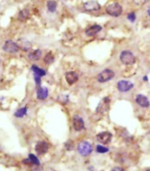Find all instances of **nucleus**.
Masks as SVG:
<instances>
[{"label":"nucleus","instance_id":"nucleus-3","mask_svg":"<svg viewBox=\"0 0 150 171\" xmlns=\"http://www.w3.org/2000/svg\"><path fill=\"white\" fill-rule=\"evenodd\" d=\"M119 60L124 65H126V66L133 65L136 62V58L133 55V53L130 51H123L120 53Z\"/></svg>","mask_w":150,"mask_h":171},{"label":"nucleus","instance_id":"nucleus-5","mask_svg":"<svg viewBox=\"0 0 150 171\" xmlns=\"http://www.w3.org/2000/svg\"><path fill=\"white\" fill-rule=\"evenodd\" d=\"M83 9L86 12H97L101 10V5L99 4L97 1L94 0H90L86 3H84L83 5Z\"/></svg>","mask_w":150,"mask_h":171},{"label":"nucleus","instance_id":"nucleus-32","mask_svg":"<svg viewBox=\"0 0 150 171\" xmlns=\"http://www.w3.org/2000/svg\"><path fill=\"white\" fill-rule=\"evenodd\" d=\"M145 171H150V168H148V169H146Z\"/></svg>","mask_w":150,"mask_h":171},{"label":"nucleus","instance_id":"nucleus-7","mask_svg":"<svg viewBox=\"0 0 150 171\" xmlns=\"http://www.w3.org/2000/svg\"><path fill=\"white\" fill-rule=\"evenodd\" d=\"M117 88L120 92H127L133 88V83L126 80H121L117 83Z\"/></svg>","mask_w":150,"mask_h":171},{"label":"nucleus","instance_id":"nucleus-30","mask_svg":"<svg viewBox=\"0 0 150 171\" xmlns=\"http://www.w3.org/2000/svg\"><path fill=\"white\" fill-rule=\"evenodd\" d=\"M147 13H148V15L150 17V5L148 6V10H147Z\"/></svg>","mask_w":150,"mask_h":171},{"label":"nucleus","instance_id":"nucleus-31","mask_svg":"<svg viewBox=\"0 0 150 171\" xmlns=\"http://www.w3.org/2000/svg\"><path fill=\"white\" fill-rule=\"evenodd\" d=\"M143 80L147 82V81H148V76H147V75H145V76H144V78H143Z\"/></svg>","mask_w":150,"mask_h":171},{"label":"nucleus","instance_id":"nucleus-26","mask_svg":"<svg viewBox=\"0 0 150 171\" xmlns=\"http://www.w3.org/2000/svg\"><path fill=\"white\" fill-rule=\"evenodd\" d=\"M148 1L149 0H133V3L138 6H141V5H145L146 3H148Z\"/></svg>","mask_w":150,"mask_h":171},{"label":"nucleus","instance_id":"nucleus-24","mask_svg":"<svg viewBox=\"0 0 150 171\" xmlns=\"http://www.w3.org/2000/svg\"><path fill=\"white\" fill-rule=\"evenodd\" d=\"M109 151V148L106 147V146H104V145H96V152H97L98 153H108Z\"/></svg>","mask_w":150,"mask_h":171},{"label":"nucleus","instance_id":"nucleus-21","mask_svg":"<svg viewBox=\"0 0 150 171\" xmlns=\"http://www.w3.org/2000/svg\"><path fill=\"white\" fill-rule=\"evenodd\" d=\"M27 107H22V108H20L19 110L16 111L14 116L17 117V118H22L25 115H27Z\"/></svg>","mask_w":150,"mask_h":171},{"label":"nucleus","instance_id":"nucleus-33","mask_svg":"<svg viewBox=\"0 0 150 171\" xmlns=\"http://www.w3.org/2000/svg\"><path fill=\"white\" fill-rule=\"evenodd\" d=\"M1 100H2V99H0V104H1Z\"/></svg>","mask_w":150,"mask_h":171},{"label":"nucleus","instance_id":"nucleus-23","mask_svg":"<svg viewBox=\"0 0 150 171\" xmlns=\"http://www.w3.org/2000/svg\"><path fill=\"white\" fill-rule=\"evenodd\" d=\"M28 159H29V161H31V163L33 165H36V166H39L40 165V161L38 160V158H37L36 156L35 155V154H33V153H29V155H28Z\"/></svg>","mask_w":150,"mask_h":171},{"label":"nucleus","instance_id":"nucleus-4","mask_svg":"<svg viewBox=\"0 0 150 171\" xmlns=\"http://www.w3.org/2000/svg\"><path fill=\"white\" fill-rule=\"evenodd\" d=\"M114 76H115V73L113 70H111L109 68H106L101 73H99L97 75V81L101 83H106V82L110 81L112 78H114Z\"/></svg>","mask_w":150,"mask_h":171},{"label":"nucleus","instance_id":"nucleus-27","mask_svg":"<svg viewBox=\"0 0 150 171\" xmlns=\"http://www.w3.org/2000/svg\"><path fill=\"white\" fill-rule=\"evenodd\" d=\"M65 149L67 151H71L73 149V142L72 140H69L67 141L65 144Z\"/></svg>","mask_w":150,"mask_h":171},{"label":"nucleus","instance_id":"nucleus-9","mask_svg":"<svg viewBox=\"0 0 150 171\" xmlns=\"http://www.w3.org/2000/svg\"><path fill=\"white\" fill-rule=\"evenodd\" d=\"M111 138H112V134L109 133V131H104L96 135L97 141L103 145H108L111 141Z\"/></svg>","mask_w":150,"mask_h":171},{"label":"nucleus","instance_id":"nucleus-1","mask_svg":"<svg viewBox=\"0 0 150 171\" xmlns=\"http://www.w3.org/2000/svg\"><path fill=\"white\" fill-rule=\"evenodd\" d=\"M106 13L112 17H119L123 13V7L119 3H111L105 8Z\"/></svg>","mask_w":150,"mask_h":171},{"label":"nucleus","instance_id":"nucleus-12","mask_svg":"<svg viewBox=\"0 0 150 171\" xmlns=\"http://www.w3.org/2000/svg\"><path fill=\"white\" fill-rule=\"evenodd\" d=\"M73 127L76 131H81L85 128V123L81 117L74 116L73 119Z\"/></svg>","mask_w":150,"mask_h":171},{"label":"nucleus","instance_id":"nucleus-15","mask_svg":"<svg viewBox=\"0 0 150 171\" xmlns=\"http://www.w3.org/2000/svg\"><path fill=\"white\" fill-rule=\"evenodd\" d=\"M103 29V27L100 26V25H93V26H90L86 29V35L88 36H95L96 34H98L99 32Z\"/></svg>","mask_w":150,"mask_h":171},{"label":"nucleus","instance_id":"nucleus-13","mask_svg":"<svg viewBox=\"0 0 150 171\" xmlns=\"http://www.w3.org/2000/svg\"><path fill=\"white\" fill-rule=\"evenodd\" d=\"M18 45L20 47V49L22 50L23 52H28L30 51L32 48V44L28 40H27L25 38H21L18 40Z\"/></svg>","mask_w":150,"mask_h":171},{"label":"nucleus","instance_id":"nucleus-25","mask_svg":"<svg viewBox=\"0 0 150 171\" xmlns=\"http://www.w3.org/2000/svg\"><path fill=\"white\" fill-rule=\"evenodd\" d=\"M127 20L131 21V22H134L136 21V13L134 12H132V13L127 14Z\"/></svg>","mask_w":150,"mask_h":171},{"label":"nucleus","instance_id":"nucleus-10","mask_svg":"<svg viewBox=\"0 0 150 171\" xmlns=\"http://www.w3.org/2000/svg\"><path fill=\"white\" fill-rule=\"evenodd\" d=\"M36 152L37 153V154L39 155H42L45 154L47 152L49 151V144L45 142V141H38L37 144L36 145Z\"/></svg>","mask_w":150,"mask_h":171},{"label":"nucleus","instance_id":"nucleus-17","mask_svg":"<svg viewBox=\"0 0 150 171\" xmlns=\"http://www.w3.org/2000/svg\"><path fill=\"white\" fill-rule=\"evenodd\" d=\"M41 57V50H35L32 52L28 53V59L31 60H38Z\"/></svg>","mask_w":150,"mask_h":171},{"label":"nucleus","instance_id":"nucleus-28","mask_svg":"<svg viewBox=\"0 0 150 171\" xmlns=\"http://www.w3.org/2000/svg\"><path fill=\"white\" fill-rule=\"evenodd\" d=\"M34 79H35V82H36V84L37 86H40V84H41V77L36 75H35Z\"/></svg>","mask_w":150,"mask_h":171},{"label":"nucleus","instance_id":"nucleus-6","mask_svg":"<svg viewBox=\"0 0 150 171\" xmlns=\"http://www.w3.org/2000/svg\"><path fill=\"white\" fill-rule=\"evenodd\" d=\"M3 50L6 52L9 53H16L19 52L20 47L18 45V44H16L12 40H7L5 42V44L3 45Z\"/></svg>","mask_w":150,"mask_h":171},{"label":"nucleus","instance_id":"nucleus-2","mask_svg":"<svg viewBox=\"0 0 150 171\" xmlns=\"http://www.w3.org/2000/svg\"><path fill=\"white\" fill-rule=\"evenodd\" d=\"M78 153L83 157H87L90 155L93 152V146L88 141H81L79 143L77 147Z\"/></svg>","mask_w":150,"mask_h":171},{"label":"nucleus","instance_id":"nucleus-20","mask_svg":"<svg viewBox=\"0 0 150 171\" xmlns=\"http://www.w3.org/2000/svg\"><path fill=\"white\" fill-rule=\"evenodd\" d=\"M57 4L55 0H49V1L47 2V8H48L49 12H51V13L56 12V10H57Z\"/></svg>","mask_w":150,"mask_h":171},{"label":"nucleus","instance_id":"nucleus-18","mask_svg":"<svg viewBox=\"0 0 150 171\" xmlns=\"http://www.w3.org/2000/svg\"><path fill=\"white\" fill-rule=\"evenodd\" d=\"M29 16H30V12H29V10L28 9H23V10H21L19 13L18 18H19L20 21H25L29 18Z\"/></svg>","mask_w":150,"mask_h":171},{"label":"nucleus","instance_id":"nucleus-16","mask_svg":"<svg viewBox=\"0 0 150 171\" xmlns=\"http://www.w3.org/2000/svg\"><path fill=\"white\" fill-rule=\"evenodd\" d=\"M37 99L40 100H44L49 96V91L46 87H39L36 91Z\"/></svg>","mask_w":150,"mask_h":171},{"label":"nucleus","instance_id":"nucleus-11","mask_svg":"<svg viewBox=\"0 0 150 171\" xmlns=\"http://www.w3.org/2000/svg\"><path fill=\"white\" fill-rule=\"evenodd\" d=\"M136 103L138 104L140 106L143 107V108H147V107H149L150 106V101L149 99L146 97L145 95H142V94H138L136 96Z\"/></svg>","mask_w":150,"mask_h":171},{"label":"nucleus","instance_id":"nucleus-29","mask_svg":"<svg viewBox=\"0 0 150 171\" xmlns=\"http://www.w3.org/2000/svg\"><path fill=\"white\" fill-rule=\"evenodd\" d=\"M110 171H124L121 167H114L113 168H111Z\"/></svg>","mask_w":150,"mask_h":171},{"label":"nucleus","instance_id":"nucleus-14","mask_svg":"<svg viewBox=\"0 0 150 171\" xmlns=\"http://www.w3.org/2000/svg\"><path fill=\"white\" fill-rule=\"evenodd\" d=\"M65 80L68 83V84L72 85L74 84L75 83H77L79 80V75L76 72L74 71H69V72L65 73Z\"/></svg>","mask_w":150,"mask_h":171},{"label":"nucleus","instance_id":"nucleus-19","mask_svg":"<svg viewBox=\"0 0 150 171\" xmlns=\"http://www.w3.org/2000/svg\"><path fill=\"white\" fill-rule=\"evenodd\" d=\"M31 69L33 72L35 73V75H36L38 76H44L45 75H46V71L45 70H43L42 68H40L39 67H37L36 65H33L31 67Z\"/></svg>","mask_w":150,"mask_h":171},{"label":"nucleus","instance_id":"nucleus-22","mask_svg":"<svg viewBox=\"0 0 150 171\" xmlns=\"http://www.w3.org/2000/svg\"><path fill=\"white\" fill-rule=\"evenodd\" d=\"M54 60H55V58H54L51 52L47 53L46 55H45V57H44V62L48 64V65H50V64L54 62Z\"/></svg>","mask_w":150,"mask_h":171},{"label":"nucleus","instance_id":"nucleus-8","mask_svg":"<svg viewBox=\"0 0 150 171\" xmlns=\"http://www.w3.org/2000/svg\"><path fill=\"white\" fill-rule=\"evenodd\" d=\"M109 103H110V99L109 97H105L101 100V102L98 104V106L96 108V113L99 114H104L106 113L109 107Z\"/></svg>","mask_w":150,"mask_h":171}]
</instances>
